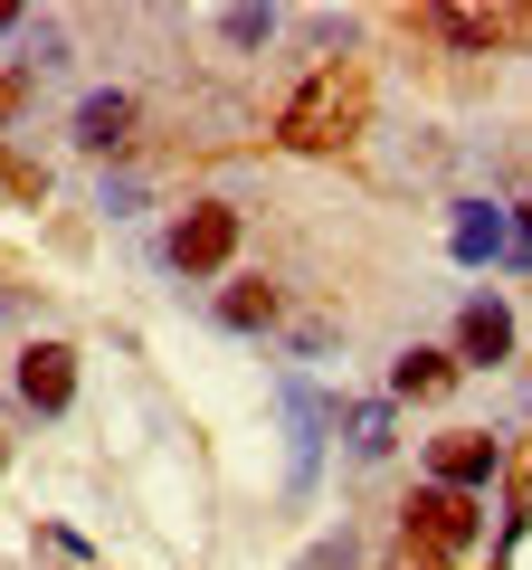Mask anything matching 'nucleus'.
I'll use <instances>...</instances> for the list:
<instances>
[{
	"instance_id": "2",
	"label": "nucleus",
	"mask_w": 532,
	"mask_h": 570,
	"mask_svg": "<svg viewBox=\"0 0 532 570\" xmlns=\"http://www.w3.org/2000/svg\"><path fill=\"white\" fill-rule=\"evenodd\" d=\"M466 542H475V504L447 494V485H418L410 494V561L400 570H447Z\"/></svg>"
},
{
	"instance_id": "10",
	"label": "nucleus",
	"mask_w": 532,
	"mask_h": 570,
	"mask_svg": "<svg viewBox=\"0 0 532 570\" xmlns=\"http://www.w3.org/2000/svg\"><path fill=\"white\" fill-rule=\"evenodd\" d=\"M504 209H494V200H456V257H466V266H485L494 257V247H504Z\"/></svg>"
},
{
	"instance_id": "5",
	"label": "nucleus",
	"mask_w": 532,
	"mask_h": 570,
	"mask_svg": "<svg viewBox=\"0 0 532 570\" xmlns=\"http://www.w3.org/2000/svg\"><path fill=\"white\" fill-rule=\"evenodd\" d=\"M20 400L39 409V419H58V409L77 400V352L67 343H29L20 352Z\"/></svg>"
},
{
	"instance_id": "15",
	"label": "nucleus",
	"mask_w": 532,
	"mask_h": 570,
	"mask_svg": "<svg viewBox=\"0 0 532 570\" xmlns=\"http://www.w3.org/2000/svg\"><path fill=\"white\" fill-rule=\"evenodd\" d=\"M0 190H10V200H39L48 181H39V171H29V163H10V153H0Z\"/></svg>"
},
{
	"instance_id": "12",
	"label": "nucleus",
	"mask_w": 532,
	"mask_h": 570,
	"mask_svg": "<svg viewBox=\"0 0 532 570\" xmlns=\"http://www.w3.org/2000/svg\"><path fill=\"white\" fill-rule=\"evenodd\" d=\"M219 324H228V333L276 324V285H228V295H219Z\"/></svg>"
},
{
	"instance_id": "16",
	"label": "nucleus",
	"mask_w": 532,
	"mask_h": 570,
	"mask_svg": "<svg viewBox=\"0 0 532 570\" xmlns=\"http://www.w3.org/2000/svg\"><path fill=\"white\" fill-rule=\"evenodd\" d=\"M10 29H20V10H10V0H0V39H10Z\"/></svg>"
},
{
	"instance_id": "3",
	"label": "nucleus",
	"mask_w": 532,
	"mask_h": 570,
	"mask_svg": "<svg viewBox=\"0 0 532 570\" xmlns=\"http://www.w3.org/2000/svg\"><path fill=\"white\" fill-rule=\"evenodd\" d=\"M228 257H238V209L228 200H190L181 228H171V266H181V276H219Z\"/></svg>"
},
{
	"instance_id": "14",
	"label": "nucleus",
	"mask_w": 532,
	"mask_h": 570,
	"mask_svg": "<svg viewBox=\"0 0 532 570\" xmlns=\"http://www.w3.org/2000/svg\"><path fill=\"white\" fill-rule=\"evenodd\" d=\"M228 48H257V39H276V10H228Z\"/></svg>"
},
{
	"instance_id": "11",
	"label": "nucleus",
	"mask_w": 532,
	"mask_h": 570,
	"mask_svg": "<svg viewBox=\"0 0 532 570\" xmlns=\"http://www.w3.org/2000/svg\"><path fill=\"white\" fill-rule=\"evenodd\" d=\"M428 29H437V39H456V48H494V39H504V10H428Z\"/></svg>"
},
{
	"instance_id": "7",
	"label": "nucleus",
	"mask_w": 532,
	"mask_h": 570,
	"mask_svg": "<svg viewBox=\"0 0 532 570\" xmlns=\"http://www.w3.org/2000/svg\"><path fill=\"white\" fill-rule=\"evenodd\" d=\"M513 352V314L494 305V295H475L466 314H456V362H504Z\"/></svg>"
},
{
	"instance_id": "6",
	"label": "nucleus",
	"mask_w": 532,
	"mask_h": 570,
	"mask_svg": "<svg viewBox=\"0 0 532 570\" xmlns=\"http://www.w3.org/2000/svg\"><path fill=\"white\" fill-rule=\"evenodd\" d=\"M494 456H504V448H494L485 428H456V438H437V485H447V494L485 485V475H494Z\"/></svg>"
},
{
	"instance_id": "4",
	"label": "nucleus",
	"mask_w": 532,
	"mask_h": 570,
	"mask_svg": "<svg viewBox=\"0 0 532 570\" xmlns=\"http://www.w3.org/2000/svg\"><path fill=\"white\" fill-rule=\"evenodd\" d=\"M314 466H324V400H314L305 381H286V485L305 494Z\"/></svg>"
},
{
	"instance_id": "13",
	"label": "nucleus",
	"mask_w": 532,
	"mask_h": 570,
	"mask_svg": "<svg viewBox=\"0 0 532 570\" xmlns=\"http://www.w3.org/2000/svg\"><path fill=\"white\" fill-rule=\"evenodd\" d=\"M352 456H390V409H352Z\"/></svg>"
},
{
	"instance_id": "9",
	"label": "nucleus",
	"mask_w": 532,
	"mask_h": 570,
	"mask_svg": "<svg viewBox=\"0 0 532 570\" xmlns=\"http://www.w3.org/2000/svg\"><path fill=\"white\" fill-rule=\"evenodd\" d=\"M124 134H134V96H86L77 105V142L86 153H115Z\"/></svg>"
},
{
	"instance_id": "8",
	"label": "nucleus",
	"mask_w": 532,
	"mask_h": 570,
	"mask_svg": "<svg viewBox=\"0 0 532 570\" xmlns=\"http://www.w3.org/2000/svg\"><path fill=\"white\" fill-rule=\"evenodd\" d=\"M447 381H456V352H428V343H410L400 362H390V390H400V400H437Z\"/></svg>"
},
{
	"instance_id": "1",
	"label": "nucleus",
	"mask_w": 532,
	"mask_h": 570,
	"mask_svg": "<svg viewBox=\"0 0 532 570\" xmlns=\"http://www.w3.org/2000/svg\"><path fill=\"white\" fill-rule=\"evenodd\" d=\"M362 124H371V77L352 58H333V67H314V77L286 96L276 134H286L295 153H343V142H362Z\"/></svg>"
}]
</instances>
